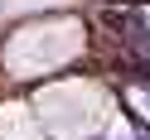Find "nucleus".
Instances as JSON below:
<instances>
[{"label":"nucleus","mask_w":150,"mask_h":140,"mask_svg":"<svg viewBox=\"0 0 150 140\" xmlns=\"http://www.w3.org/2000/svg\"><path fill=\"white\" fill-rule=\"evenodd\" d=\"M24 106H5L0 111V140H39V135H24Z\"/></svg>","instance_id":"f257e3e1"}]
</instances>
